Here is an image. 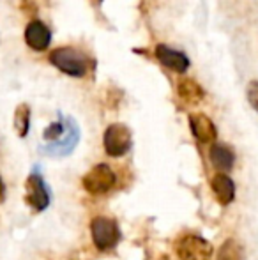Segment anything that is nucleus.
<instances>
[{"label":"nucleus","instance_id":"1","mask_svg":"<svg viewBox=\"0 0 258 260\" xmlns=\"http://www.w3.org/2000/svg\"><path fill=\"white\" fill-rule=\"evenodd\" d=\"M48 60L52 66H55L59 71L64 75L72 76V78H82L87 75L90 68V60L83 52L71 46H64V48H57L48 55Z\"/></svg>","mask_w":258,"mask_h":260},{"label":"nucleus","instance_id":"2","mask_svg":"<svg viewBox=\"0 0 258 260\" xmlns=\"http://www.w3.org/2000/svg\"><path fill=\"white\" fill-rule=\"evenodd\" d=\"M90 232H92V241L97 250H112L117 246L121 239V230H119L117 221L104 216H97L90 223Z\"/></svg>","mask_w":258,"mask_h":260},{"label":"nucleus","instance_id":"3","mask_svg":"<svg viewBox=\"0 0 258 260\" xmlns=\"http://www.w3.org/2000/svg\"><path fill=\"white\" fill-rule=\"evenodd\" d=\"M103 145L108 156H124L133 145V135L126 124H110L103 135Z\"/></svg>","mask_w":258,"mask_h":260},{"label":"nucleus","instance_id":"4","mask_svg":"<svg viewBox=\"0 0 258 260\" xmlns=\"http://www.w3.org/2000/svg\"><path fill=\"white\" fill-rule=\"evenodd\" d=\"M115 174L108 165H96L90 172H87L83 177V188L92 195H101V193L110 191L115 186Z\"/></svg>","mask_w":258,"mask_h":260},{"label":"nucleus","instance_id":"5","mask_svg":"<svg viewBox=\"0 0 258 260\" xmlns=\"http://www.w3.org/2000/svg\"><path fill=\"white\" fill-rule=\"evenodd\" d=\"M25 202L34 211H45L50 206L48 188L38 172H32L25 181Z\"/></svg>","mask_w":258,"mask_h":260},{"label":"nucleus","instance_id":"6","mask_svg":"<svg viewBox=\"0 0 258 260\" xmlns=\"http://www.w3.org/2000/svg\"><path fill=\"white\" fill-rule=\"evenodd\" d=\"M177 255L180 260H210L212 246L209 241L198 236H186L179 241Z\"/></svg>","mask_w":258,"mask_h":260},{"label":"nucleus","instance_id":"7","mask_svg":"<svg viewBox=\"0 0 258 260\" xmlns=\"http://www.w3.org/2000/svg\"><path fill=\"white\" fill-rule=\"evenodd\" d=\"M25 43L34 52H45L52 43V30L41 20H32L25 28Z\"/></svg>","mask_w":258,"mask_h":260},{"label":"nucleus","instance_id":"8","mask_svg":"<svg viewBox=\"0 0 258 260\" xmlns=\"http://www.w3.org/2000/svg\"><path fill=\"white\" fill-rule=\"evenodd\" d=\"M156 58L161 62V66H165L166 69L175 73H184L190 68V58L186 53L179 52V50H173L166 45H158L156 46Z\"/></svg>","mask_w":258,"mask_h":260},{"label":"nucleus","instance_id":"9","mask_svg":"<svg viewBox=\"0 0 258 260\" xmlns=\"http://www.w3.org/2000/svg\"><path fill=\"white\" fill-rule=\"evenodd\" d=\"M190 127L193 131L195 138L202 144H210L216 140L217 129L214 122L203 113H191L190 115Z\"/></svg>","mask_w":258,"mask_h":260},{"label":"nucleus","instance_id":"10","mask_svg":"<svg viewBox=\"0 0 258 260\" xmlns=\"http://www.w3.org/2000/svg\"><path fill=\"white\" fill-rule=\"evenodd\" d=\"M210 188H212L214 195H216L217 202L221 206H228L235 197V184L228 175L216 174L210 181Z\"/></svg>","mask_w":258,"mask_h":260},{"label":"nucleus","instance_id":"11","mask_svg":"<svg viewBox=\"0 0 258 260\" xmlns=\"http://www.w3.org/2000/svg\"><path fill=\"white\" fill-rule=\"evenodd\" d=\"M177 94L188 105H198L205 98V90L202 89V85L191 78L180 80L179 85H177Z\"/></svg>","mask_w":258,"mask_h":260},{"label":"nucleus","instance_id":"12","mask_svg":"<svg viewBox=\"0 0 258 260\" xmlns=\"http://www.w3.org/2000/svg\"><path fill=\"white\" fill-rule=\"evenodd\" d=\"M210 161H212V165L217 168V170H230L232 167H234L235 163V154L234 151H232L230 147H227L225 144H214L212 147H210Z\"/></svg>","mask_w":258,"mask_h":260},{"label":"nucleus","instance_id":"13","mask_svg":"<svg viewBox=\"0 0 258 260\" xmlns=\"http://www.w3.org/2000/svg\"><path fill=\"white\" fill-rule=\"evenodd\" d=\"M13 124H14V129H16L18 137L20 138L27 137L28 129H30V106L27 103H21L16 106L14 117H13Z\"/></svg>","mask_w":258,"mask_h":260},{"label":"nucleus","instance_id":"14","mask_svg":"<svg viewBox=\"0 0 258 260\" xmlns=\"http://www.w3.org/2000/svg\"><path fill=\"white\" fill-rule=\"evenodd\" d=\"M244 250L242 246L234 239H228L221 244L219 251H217L216 260H244Z\"/></svg>","mask_w":258,"mask_h":260},{"label":"nucleus","instance_id":"15","mask_svg":"<svg viewBox=\"0 0 258 260\" xmlns=\"http://www.w3.org/2000/svg\"><path fill=\"white\" fill-rule=\"evenodd\" d=\"M64 133V124L62 122H52L48 127L45 129V133H43V137H45V140H59L60 137H62Z\"/></svg>","mask_w":258,"mask_h":260},{"label":"nucleus","instance_id":"16","mask_svg":"<svg viewBox=\"0 0 258 260\" xmlns=\"http://www.w3.org/2000/svg\"><path fill=\"white\" fill-rule=\"evenodd\" d=\"M246 96H248L249 105L255 108V112L258 113V80H251L248 83V89H246Z\"/></svg>","mask_w":258,"mask_h":260},{"label":"nucleus","instance_id":"17","mask_svg":"<svg viewBox=\"0 0 258 260\" xmlns=\"http://www.w3.org/2000/svg\"><path fill=\"white\" fill-rule=\"evenodd\" d=\"M6 200V184H4L2 177H0V204Z\"/></svg>","mask_w":258,"mask_h":260}]
</instances>
